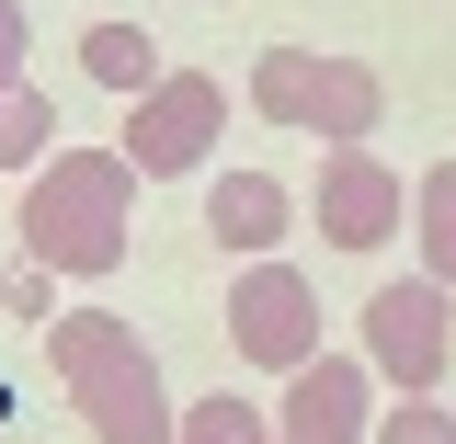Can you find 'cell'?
<instances>
[{"label": "cell", "instance_id": "8fae6325", "mask_svg": "<svg viewBox=\"0 0 456 444\" xmlns=\"http://www.w3.org/2000/svg\"><path fill=\"white\" fill-rule=\"evenodd\" d=\"M80 69H92L103 92H126V103L171 80V69H160V35H137V23H92V35H80Z\"/></svg>", "mask_w": 456, "mask_h": 444}, {"label": "cell", "instance_id": "5bb4252c", "mask_svg": "<svg viewBox=\"0 0 456 444\" xmlns=\"http://www.w3.org/2000/svg\"><path fill=\"white\" fill-rule=\"evenodd\" d=\"M183 444H274V410H263V399H194V410H183Z\"/></svg>", "mask_w": 456, "mask_h": 444}, {"label": "cell", "instance_id": "7c38bea8", "mask_svg": "<svg viewBox=\"0 0 456 444\" xmlns=\"http://www.w3.org/2000/svg\"><path fill=\"white\" fill-rule=\"evenodd\" d=\"M411 228H422V274L456 296V160H434L411 182Z\"/></svg>", "mask_w": 456, "mask_h": 444}, {"label": "cell", "instance_id": "9a60e30c", "mask_svg": "<svg viewBox=\"0 0 456 444\" xmlns=\"http://www.w3.org/2000/svg\"><path fill=\"white\" fill-rule=\"evenodd\" d=\"M365 444H456V410H445L434 388H399L388 410H377V433H365Z\"/></svg>", "mask_w": 456, "mask_h": 444}, {"label": "cell", "instance_id": "8992f818", "mask_svg": "<svg viewBox=\"0 0 456 444\" xmlns=\"http://www.w3.org/2000/svg\"><path fill=\"white\" fill-rule=\"evenodd\" d=\"M377 433V365L365 353H308L274 399V444H365Z\"/></svg>", "mask_w": 456, "mask_h": 444}, {"label": "cell", "instance_id": "ba28073f", "mask_svg": "<svg viewBox=\"0 0 456 444\" xmlns=\"http://www.w3.org/2000/svg\"><path fill=\"white\" fill-rule=\"evenodd\" d=\"M206 228H217V251H240V262H274V239L297 228V194H285L274 171H217L206 182Z\"/></svg>", "mask_w": 456, "mask_h": 444}, {"label": "cell", "instance_id": "7a4b0ae2", "mask_svg": "<svg viewBox=\"0 0 456 444\" xmlns=\"http://www.w3.org/2000/svg\"><path fill=\"white\" fill-rule=\"evenodd\" d=\"M46 365L69 388V410L92 422V444H183V410H171L160 353L137 342V319L69 308V319H46Z\"/></svg>", "mask_w": 456, "mask_h": 444}, {"label": "cell", "instance_id": "6da1fadb", "mask_svg": "<svg viewBox=\"0 0 456 444\" xmlns=\"http://www.w3.org/2000/svg\"><path fill=\"white\" fill-rule=\"evenodd\" d=\"M12 228H23V262L35 274L103 285L126 262V228H137V160L126 149H57L46 171H23Z\"/></svg>", "mask_w": 456, "mask_h": 444}, {"label": "cell", "instance_id": "2e32d148", "mask_svg": "<svg viewBox=\"0 0 456 444\" xmlns=\"http://www.w3.org/2000/svg\"><path fill=\"white\" fill-rule=\"evenodd\" d=\"M23 46H35V23H23V0H0V92H23Z\"/></svg>", "mask_w": 456, "mask_h": 444}, {"label": "cell", "instance_id": "30bf717a", "mask_svg": "<svg viewBox=\"0 0 456 444\" xmlns=\"http://www.w3.org/2000/svg\"><path fill=\"white\" fill-rule=\"evenodd\" d=\"M308 103H320V46H263L251 57V114L308 137Z\"/></svg>", "mask_w": 456, "mask_h": 444}, {"label": "cell", "instance_id": "4fadbf2b", "mask_svg": "<svg viewBox=\"0 0 456 444\" xmlns=\"http://www.w3.org/2000/svg\"><path fill=\"white\" fill-rule=\"evenodd\" d=\"M46 137H57V103L35 92V80H23V92H0V171H46V160H57Z\"/></svg>", "mask_w": 456, "mask_h": 444}, {"label": "cell", "instance_id": "9c48e42d", "mask_svg": "<svg viewBox=\"0 0 456 444\" xmlns=\"http://www.w3.org/2000/svg\"><path fill=\"white\" fill-rule=\"evenodd\" d=\"M377 114H388V80H377V57H320L308 137H331V149H365V137H377Z\"/></svg>", "mask_w": 456, "mask_h": 444}, {"label": "cell", "instance_id": "3957f363", "mask_svg": "<svg viewBox=\"0 0 456 444\" xmlns=\"http://www.w3.org/2000/svg\"><path fill=\"white\" fill-rule=\"evenodd\" d=\"M217 125H228V92L206 80V69H171L160 92H137V103H126V160H137V182H183V171H206Z\"/></svg>", "mask_w": 456, "mask_h": 444}, {"label": "cell", "instance_id": "52a82bcc", "mask_svg": "<svg viewBox=\"0 0 456 444\" xmlns=\"http://www.w3.org/2000/svg\"><path fill=\"white\" fill-rule=\"evenodd\" d=\"M308 217H320L331 251H377V239H399V217H411V182H399L377 149H320V194H308Z\"/></svg>", "mask_w": 456, "mask_h": 444}, {"label": "cell", "instance_id": "5b68a950", "mask_svg": "<svg viewBox=\"0 0 456 444\" xmlns=\"http://www.w3.org/2000/svg\"><path fill=\"white\" fill-rule=\"evenodd\" d=\"M228 342L263 365V376H297L308 353H320V296L297 262H251V274L228 285Z\"/></svg>", "mask_w": 456, "mask_h": 444}, {"label": "cell", "instance_id": "277c9868", "mask_svg": "<svg viewBox=\"0 0 456 444\" xmlns=\"http://www.w3.org/2000/svg\"><path fill=\"white\" fill-rule=\"evenodd\" d=\"M445 353H456V296L434 274L365 296V365H377L388 388H445Z\"/></svg>", "mask_w": 456, "mask_h": 444}]
</instances>
